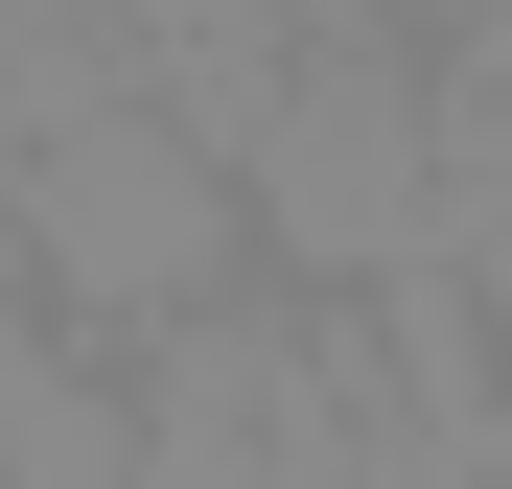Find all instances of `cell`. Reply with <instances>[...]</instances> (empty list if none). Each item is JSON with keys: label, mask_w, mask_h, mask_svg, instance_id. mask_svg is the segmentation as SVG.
I'll return each instance as SVG.
<instances>
[{"label": "cell", "mask_w": 512, "mask_h": 489, "mask_svg": "<svg viewBox=\"0 0 512 489\" xmlns=\"http://www.w3.org/2000/svg\"><path fill=\"white\" fill-rule=\"evenodd\" d=\"M0 233H24L47 326H187L233 303V163L140 94H70L47 140H0Z\"/></svg>", "instance_id": "6da1fadb"}, {"label": "cell", "mask_w": 512, "mask_h": 489, "mask_svg": "<svg viewBox=\"0 0 512 489\" xmlns=\"http://www.w3.org/2000/svg\"><path fill=\"white\" fill-rule=\"evenodd\" d=\"M210 163H233V257H280L303 303L443 257V187H419V47H280Z\"/></svg>", "instance_id": "7a4b0ae2"}, {"label": "cell", "mask_w": 512, "mask_h": 489, "mask_svg": "<svg viewBox=\"0 0 512 489\" xmlns=\"http://www.w3.org/2000/svg\"><path fill=\"white\" fill-rule=\"evenodd\" d=\"M0 489H140V396L70 373V350H24L0 373Z\"/></svg>", "instance_id": "3957f363"}, {"label": "cell", "mask_w": 512, "mask_h": 489, "mask_svg": "<svg viewBox=\"0 0 512 489\" xmlns=\"http://www.w3.org/2000/svg\"><path fill=\"white\" fill-rule=\"evenodd\" d=\"M373 24H466V0H373Z\"/></svg>", "instance_id": "5b68a950"}, {"label": "cell", "mask_w": 512, "mask_h": 489, "mask_svg": "<svg viewBox=\"0 0 512 489\" xmlns=\"http://www.w3.org/2000/svg\"><path fill=\"white\" fill-rule=\"evenodd\" d=\"M443 47H489V70H512V0H466V24H443Z\"/></svg>", "instance_id": "277c9868"}]
</instances>
